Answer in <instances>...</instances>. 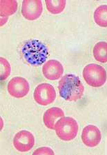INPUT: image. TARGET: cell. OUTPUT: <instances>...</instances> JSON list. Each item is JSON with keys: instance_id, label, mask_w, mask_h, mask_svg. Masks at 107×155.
<instances>
[{"instance_id": "cell-11", "label": "cell", "mask_w": 107, "mask_h": 155, "mask_svg": "<svg viewBox=\"0 0 107 155\" xmlns=\"http://www.w3.org/2000/svg\"><path fill=\"white\" fill-rule=\"evenodd\" d=\"M64 117V112L61 108L57 107H51L44 112L43 121L46 127L51 130H55V125L58 119Z\"/></svg>"}, {"instance_id": "cell-17", "label": "cell", "mask_w": 107, "mask_h": 155, "mask_svg": "<svg viewBox=\"0 0 107 155\" xmlns=\"http://www.w3.org/2000/svg\"><path fill=\"white\" fill-rule=\"evenodd\" d=\"M33 155H54L55 152L53 150L48 147H42L37 148L33 153Z\"/></svg>"}, {"instance_id": "cell-14", "label": "cell", "mask_w": 107, "mask_h": 155, "mask_svg": "<svg viewBox=\"0 0 107 155\" xmlns=\"http://www.w3.org/2000/svg\"><path fill=\"white\" fill-rule=\"evenodd\" d=\"M95 24L102 28L107 27V5L104 4L95 9L93 15Z\"/></svg>"}, {"instance_id": "cell-5", "label": "cell", "mask_w": 107, "mask_h": 155, "mask_svg": "<svg viewBox=\"0 0 107 155\" xmlns=\"http://www.w3.org/2000/svg\"><path fill=\"white\" fill-rule=\"evenodd\" d=\"M33 98L37 104L46 106L55 100L56 91L52 85L46 83L40 84L35 89Z\"/></svg>"}, {"instance_id": "cell-16", "label": "cell", "mask_w": 107, "mask_h": 155, "mask_svg": "<svg viewBox=\"0 0 107 155\" xmlns=\"http://www.w3.org/2000/svg\"><path fill=\"white\" fill-rule=\"evenodd\" d=\"M0 67H1V70H0V72H1L0 79H1V81H4L11 74V64H10L8 60L4 58V57H1L0 58Z\"/></svg>"}, {"instance_id": "cell-6", "label": "cell", "mask_w": 107, "mask_h": 155, "mask_svg": "<svg viewBox=\"0 0 107 155\" xmlns=\"http://www.w3.org/2000/svg\"><path fill=\"white\" fill-rule=\"evenodd\" d=\"M9 94L15 98H23L28 94L30 85L26 79L21 77H15L10 80L7 85Z\"/></svg>"}, {"instance_id": "cell-12", "label": "cell", "mask_w": 107, "mask_h": 155, "mask_svg": "<svg viewBox=\"0 0 107 155\" xmlns=\"http://www.w3.org/2000/svg\"><path fill=\"white\" fill-rule=\"evenodd\" d=\"M93 57L99 63H107V42L99 41L97 43L93 49Z\"/></svg>"}, {"instance_id": "cell-1", "label": "cell", "mask_w": 107, "mask_h": 155, "mask_svg": "<svg viewBox=\"0 0 107 155\" xmlns=\"http://www.w3.org/2000/svg\"><path fill=\"white\" fill-rule=\"evenodd\" d=\"M59 95L67 101H77L83 97L84 87L79 77L67 74L62 77L58 85Z\"/></svg>"}, {"instance_id": "cell-9", "label": "cell", "mask_w": 107, "mask_h": 155, "mask_svg": "<svg viewBox=\"0 0 107 155\" xmlns=\"http://www.w3.org/2000/svg\"><path fill=\"white\" fill-rule=\"evenodd\" d=\"M82 141L86 146L94 147L98 146L102 140L101 131L94 125H88L82 132Z\"/></svg>"}, {"instance_id": "cell-8", "label": "cell", "mask_w": 107, "mask_h": 155, "mask_svg": "<svg viewBox=\"0 0 107 155\" xmlns=\"http://www.w3.org/2000/svg\"><path fill=\"white\" fill-rule=\"evenodd\" d=\"M12 143L17 151L21 152H28L34 146L35 137L31 132L21 130L15 135Z\"/></svg>"}, {"instance_id": "cell-13", "label": "cell", "mask_w": 107, "mask_h": 155, "mask_svg": "<svg viewBox=\"0 0 107 155\" xmlns=\"http://www.w3.org/2000/svg\"><path fill=\"white\" fill-rule=\"evenodd\" d=\"M0 15L2 17H6L8 18L9 16L12 15L17 10V1H6V0H2L0 2Z\"/></svg>"}, {"instance_id": "cell-10", "label": "cell", "mask_w": 107, "mask_h": 155, "mask_svg": "<svg viewBox=\"0 0 107 155\" xmlns=\"http://www.w3.org/2000/svg\"><path fill=\"white\" fill-rule=\"evenodd\" d=\"M42 73L47 79L55 81L63 75L64 67L58 60H48L42 66Z\"/></svg>"}, {"instance_id": "cell-3", "label": "cell", "mask_w": 107, "mask_h": 155, "mask_svg": "<svg viewBox=\"0 0 107 155\" xmlns=\"http://www.w3.org/2000/svg\"><path fill=\"white\" fill-rule=\"evenodd\" d=\"M79 126L75 119L70 117H63L55 125V130L59 139L69 141L75 138L78 134Z\"/></svg>"}, {"instance_id": "cell-15", "label": "cell", "mask_w": 107, "mask_h": 155, "mask_svg": "<svg viewBox=\"0 0 107 155\" xmlns=\"http://www.w3.org/2000/svg\"><path fill=\"white\" fill-rule=\"evenodd\" d=\"M46 9L51 14L57 15L59 14L64 11L66 8V2L64 0L59 1H52V0H46L45 1Z\"/></svg>"}, {"instance_id": "cell-4", "label": "cell", "mask_w": 107, "mask_h": 155, "mask_svg": "<svg viewBox=\"0 0 107 155\" xmlns=\"http://www.w3.org/2000/svg\"><path fill=\"white\" fill-rule=\"evenodd\" d=\"M82 76L86 83L93 87L103 86L107 79L106 70L95 64L86 65L83 69Z\"/></svg>"}, {"instance_id": "cell-2", "label": "cell", "mask_w": 107, "mask_h": 155, "mask_svg": "<svg viewBox=\"0 0 107 155\" xmlns=\"http://www.w3.org/2000/svg\"><path fill=\"white\" fill-rule=\"evenodd\" d=\"M22 52L26 61L32 65L42 64L48 55L46 47L37 40L27 41L23 46Z\"/></svg>"}, {"instance_id": "cell-7", "label": "cell", "mask_w": 107, "mask_h": 155, "mask_svg": "<svg viewBox=\"0 0 107 155\" xmlns=\"http://www.w3.org/2000/svg\"><path fill=\"white\" fill-rule=\"evenodd\" d=\"M22 15L25 19L34 21L42 15L43 4L39 0H25L22 2Z\"/></svg>"}]
</instances>
